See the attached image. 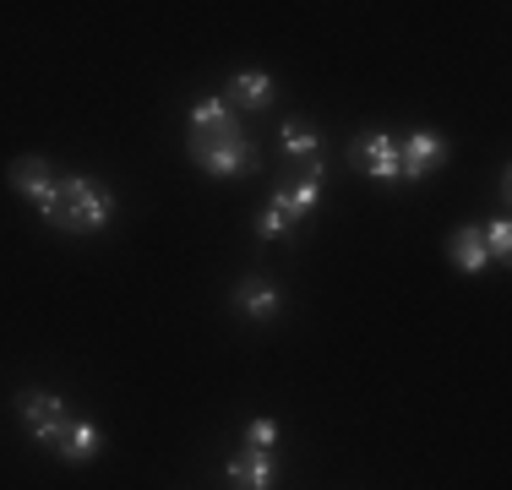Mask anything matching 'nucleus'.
<instances>
[{"label": "nucleus", "instance_id": "1", "mask_svg": "<svg viewBox=\"0 0 512 490\" xmlns=\"http://www.w3.org/2000/svg\"><path fill=\"white\" fill-rule=\"evenodd\" d=\"M316 202H322V158H311L306 175L289 180V186H278L273 196H267V207L256 213V235H262V240H284Z\"/></svg>", "mask_w": 512, "mask_h": 490}, {"label": "nucleus", "instance_id": "2", "mask_svg": "<svg viewBox=\"0 0 512 490\" xmlns=\"http://www.w3.org/2000/svg\"><path fill=\"white\" fill-rule=\"evenodd\" d=\"M115 218V196H109L99 180L88 175H71L60 180V207H55V224L66 235H99V229Z\"/></svg>", "mask_w": 512, "mask_h": 490}, {"label": "nucleus", "instance_id": "3", "mask_svg": "<svg viewBox=\"0 0 512 490\" xmlns=\"http://www.w3.org/2000/svg\"><path fill=\"white\" fill-rule=\"evenodd\" d=\"M191 164L207 169V175H218V180H235V175H246V169L256 164V153H251L246 131L218 137V142H197V137H191Z\"/></svg>", "mask_w": 512, "mask_h": 490}, {"label": "nucleus", "instance_id": "4", "mask_svg": "<svg viewBox=\"0 0 512 490\" xmlns=\"http://www.w3.org/2000/svg\"><path fill=\"white\" fill-rule=\"evenodd\" d=\"M17 414H22V425H28V436L33 441H44V447H55L60 431H66V398L60 392H44V387H28L17 398Z\"/></svg>", "mask_w": 512, "mask_h": 490}, {"label": "nucleus", "instance_id": "5", "mask_svg": "<svg viewBox=\"0 0 512 490\" xmlns=\"http://www.w3.org/2000/svg\"><path fill=\"white\" fill-rule=\"evenodd\" d=\"M442 164H447V142L436 137V131H409V137L398 142V180H409V186H420V180Z\"/></svg>", "mask_w": 512, "mask_h": 490}, {"label": "nucleus", "instance_id": "6", "mask_svg": "<svg viewBox=\"0 0 512 490\" xmlns=\"http://www.w3.org/2000/svg\"><path fill=\"white\" fill-rule=\"evenodd\" d=\"M11 186H17V191L28 196V202H33V207H39V213L55 224V207H60V180H55V169L44 164V158H17V164H11Z\"/></svg>", "mask_w": 512, "mask_h": 490}, {"label": "nucleus", "instance_id": "7", "mask_svg": "<svg viewBox=\"0 0 512 490\" xmlns=\"http://www.w3.org/2000/svg\"><path fill=\"white\" fill-rule=\"evenodd\" d=\"M229 485L235 490H273L278 485L273 447H246L240 458H229Z\"/></svg>", "mask_w": 512, "mask_h": 490}, {"label": "nucleus", "instance_id": "8", "mask_svg": "<svg viewBox=\"0 0 512 490\" xmlns=\"http://www.w3.org/2000/svg\"><path fill=\"white\" fill-rule=\"evenodd\" d=\"M355 164L371 180H387V186H393L398 180V142L387 137V131H365V137L355 142Z\"/></svg>", "mask_w": 512, "mask_h": 490}, {"label": "nucleus", "instance_id": "9", "mask_svg": "<svg viewBox=\"0 0 512 490\" xmlns=\"http://www.w3.org/2000/svg\"><path fill=\"white\" fill-rule=\"evenodd\" d=\"M240 120L235 109L224 104V98H202V104H191V137L197 142H218V137H235Z\"/></svg>", "mask_w": 512, "mask_h": 490}, {"label": "nucleus", "instance_id": "10", "mask_svg": "<svg viewBox=\"0 0 512 490\" xmlns=\"http://www.w3.org/2000/svg\"><path fill=\"white\" fill-rule=\"evenodd\" d=\"M55 452L66 463H93L104 452V431L93 420H66V431H60V441H55Z\"/></svg>", "mask_w": 512, "mask_h": 490}, {"label": "nucleus", "instance_id": "11", "mask_svg": "<svg viewBox=\"0 0 512 490\" xmlns=\"http://www.w3.org/2000/svg\"><path fill=\"white\" fill-rule=\"evenodd\" d=\"M235 305L251 322H273L284 311V294H278V284H267V278H246V284H235Z\"/></svg>", "mask_w": 512, "mask_h": 490}, {"label": "nucleus", "instance_id": "12", "mask_svg": "<svg viewBox=\"0 0 512 490\" xmlns=\"http://www.w3.org/2000/svg\"><path fill=\"white\" fill-rule=\"evenodd\" d=\"M447 256H453V267H458V273H485V267H491V251H485L480 224H463V229H453V240H447Z\"/></svg>", "mask_w": 512, "mask_h": 490}, {"label": "nucleus", "instance_id": "13", "mask_svg": "<svg viewBox=\"0 0 512 490\" xmlns=\"http://www.w3.org/2000/svg\"><path fill=\"white\" fill-rule=\"evenodd\" d=\"M224 104L229 109H267L273 104V77H267V71H240V77L229 82Z\"/></svg>", "mask_w": 512, "mask_h": 490}, {"label": "nucleus", "instance_id": "14", "mask_svg": "<svg viewBox=\"0 0 512 490\" xmlns=\"http://www.w3.org/2000/svg\"><path fill=\"white\" fill-rule=\"evenodd\" d=\"M278 142H284L289 158H322V137H316V126H306V120H284Z\"/></svg>", "mask_w": 512, "mask_h": 490}, {"label": "nucleus", "instance_id": "15", "mask_svg": "<svg viewBox=\"0 0 512 490\" xmlns=\"http://www.w3.org/2000/svg\"><path fill=\"white\" fill-rule=\"evenodd\" d=\"M480 235H485V251H491V262H507V256H512V224H507V218L485 224Z\"/></svg>", "mask_w": 512, "mask_h": 490}, {"label": "nucleus", "instance_id": "16", "mask_svg": "<svg viewBox=\"0 0 512 490\" xmlns=\"http://www.w3.org/2000/svg\"><path fill=\"white\" fill-rule=\"evenodd\" d=\"M278 441V425L273 420H251L246 425V447H273Z\"/></svg>", "mask_w": 512, "mask_h": 490}]
</instances>
